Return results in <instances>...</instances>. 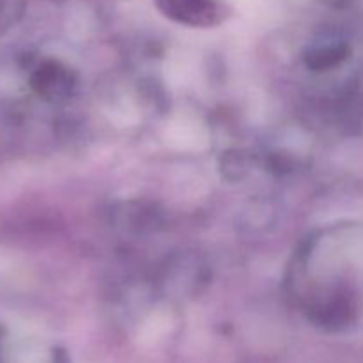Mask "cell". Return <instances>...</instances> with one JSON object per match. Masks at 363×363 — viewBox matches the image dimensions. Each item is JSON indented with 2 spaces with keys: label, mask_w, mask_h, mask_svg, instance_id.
I'll use <instances>...</instances> for the list:
<instances>
[{
  "label": "cell",
  "mask_w": 363,
  "mask_h": 363,
  "mask_svg": "<svg viewBox=\"0 0 363 363\" xmlns=\"http://www.w3.org/2000/svg\"><path fill=\"white\" fill-rule=\"evenodd\" d=\"M156 4L170 20L190 27H213L225 20V6L220 0H156Z\"/></svg>",
  "instance_id": "1"
}]
</instances>
